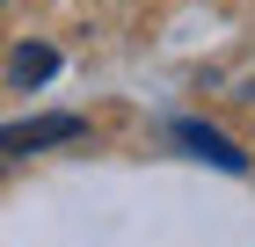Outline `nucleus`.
<instances>
[{
  "label": "nucleus",
  "mask_w": 255,
  "mask_h": 247,
  "mask_svg": "<svg viewBox=\"0 0 255 247\" xmlns=\"http://www.w3.org/2000/svg\"><path fill=\"white\" fill-rule=\"evenodd\" d=\"M73 138H88V124L66 116V109L22 116V124H0V153H44V146H73Z\"/></svg>",
  "instance_id": "obj_1"
},
{
  "label": "nucleus",
  "mask_w": 255,
  "mask_h": 247,
  "mask_svg": "<svg viewBox=\"0 0 255 247\" xmlns=\"http://www.w3.org/2000/svg\"><path fill=\"white\" fill-rule=\"evenodd\" d=\"M168 131H175V146H182V153H197V160H212V167H226V174H248V153H241L226 131L197 124V116H175Z\"/></svg>",
  "instance_id": "obj_2"
},
{
  "label": "nucleus",
  "mask_w": 255,
  "mask_h": 247,
  "mask_svg": "<svg viewBox=\"0 0 255 247\" xmlns=\"http://www.w3.org/2000/svg\"><path fill=\"white\" fill-rule=\"evenodd\" d=\"M51 73H59V51L51 44H15V58H7V80L15 87H44Z\"/></svg>",
  "instance_id": "obj_3"
}]
</instances>
